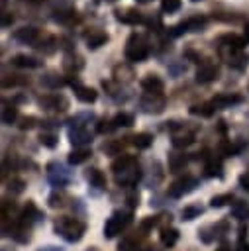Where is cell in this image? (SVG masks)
<instances>
[{"label": "cell", "mask_w": 249, "mask_h": 251, "mask_svg": "<svg viewBox=\"0 0 249 251\" xmlns=\"http://www.w3.org/2000/svg\"><path fill=\"white\" fill-rule=\"evenodd\" d=\"M157 222H159V218H157V216H149V218H145V220L141 222V229H143V231H147V229L155 227V226H157Z\"/></svg>", "instance_id": "48"}, {"label": "cell", "mask_w": 249, "mask_h": 251, "mask_svg": "<svg viewBox=\"0 0 249 251\" xmlns=\"http://www.w3.org/2000/svg\"><path fill=\"white\" fill-rule=\"evenodd\" d=\"M24 2H43V0H24Z\"/></svg>", "instance_id": "58"}, {"label": "cell", "mask_w": 249, "mask_h": 251, "mask_svg": "<svg viewBox=\"0 0 249 251\" xmlns=\"http://www.w3.org/2000/svg\"><path fill=\"white\" fill-rule=\"evenodd\" d=\"M63 198H65L63 192H53V194L49 196V206H51V208H59V206H63Z\"/></svg>", "instance_id": "46"}, {"label": "cell", "mask_w": 249, "mask_h": 251, "mask_svg": "<svg viewBox=\"0 0 249 251\" xmlns=\"http://www.w3.org/2000/svg\"><path fill=\"white\" fill-rule=\"evenodd\" d=\"M84 229H86L84 222H80V220H76V218L65 216V218H59V220L55 222V231H57L65 241H69V243L78 241V239L84 235Z\"/></svg>", "instance_id": "1"}, {"label": "cell", "mask_w": 249, "mask_h": 251, "mask_svg": "<svg viewBox=\"0 0 249 251\" xmlns=\"http://www.w3.org/2000/svg\"><path fill=\"white\" fill-rule=\"evenodd\" d=\"M196 186H198V180H196L194 176L186 175V176H182V178L174 180V182L169 186V194H171L173 198H180V196H184V194L192 192Z\"/></svg>", "instance_id": "8"}, {"label": "cell", "mask_w": 249, "mask_h": 251, "mask_svg": "<svg viewBox=\"0 0 249 251\" xmlns=\"http://www.w3.org/2000/svg\"><path fill=\"white\" fill-rule=\"evenodd\" d=\"M47 176H49V182L53 184V186H65L69 180H71V176H69V173L61 167V165H57V163H49L47 165Z\"/></svg>", "instance_id": "12"}, {"label": "cell", "mask_w": 249, "mask_h": 251, "mask_svg": "<svg viewBox=\"0 0 249 251\" xmlns=\"http://www.w3.org/2000/svg\"><path fill=\"white\" fill-rule=\"evenodd\" d=\"M192 143H194V131H190V133H174L173 135V147H176V149L188 147Z\"/></svg>", "instance_id": "29"}, {"label": "cell", "mask_w": 249, "mask_h": 251, "mask_svg": "<svg viewBox=\"0 0 249 251\" xmlns=\"http://www.w3.org/2000/svg\"><path fill=\"white\" fill-rule=\"evenodd\" d=\"M141 176V171H139V165L133 163L125 169H122L120 173H114V178H116V184L118 186H133Z\"/></svg>", "instance_id": "7"}, {"label": "cell", "mask_w": 249, "mask_h": 251, "mask_svg": "<svg viewBox=\"0 0 249 251\" xmlns=\"http://www.w3.org/2000/svg\"><path fill=\"white\" fill-rule=\"evenodd\" d=\"M22 80L20 78H16V75H12V78H8V76H4L2 78V86L4 88H10V86H16V84H20Z\"/></svg>", "instance_id": "50"}, {"label": "cell", "mask_w": 249, "mask_h": 251, "mask_svg": "<svg viewBox=\"0 0 249 251\" xmlns=\"http://www.w3.org/2000/svg\"><path fill=\"white\" fill-rule=\"evenodd\" d=\"M120 251H135L137 249V245L133 243V239H129V237H125L122 243H120V247H118Z\"/></svg>", "instance_id": "49"}, {"label": "cell", "mask_w": 249, "mask_h": 251, "mask_svg": "<svg viewBox=\"0 0 249 251\" xmlns=\"http://www.w3.org/2000/svg\"><path fill=\"white\" fill-rule=\"evenodd\" d=\"M231 200H233V194H231V192H224V194L212 196L210 206H212V208H224V206H225V204H229Z\"/></svg>", "instance_id": "39"}, {"label": "cell", "mask_w": 249, "mask_h": 251, "mask_svg": "<svg viewBox=\"0 0 249 251\" xmlns=\"http://www.w3.org/2000/svg\"><path fill=\"white\" fill-rule=\"evenodd\" d=\"M180 6H182L180 0H161V10L165 14H174L180 10Z\"/></svg>", "instance_id": "42"}, {"label": "cell", "mask_w": 249, "mask_h": 251, "mask_svg": "<svg viewBox=\"0 0 249 251\" xmlns=\"http://www.w3.org/2000/svg\"><path fill=\"white\" fill-rule=\"evenodd\" d=\"M12 65H14V67H20V69H37V67L43 65V61L20 53V55H14V57H12Z\"/></svg>", "instance_id": "17"}, {"label": "cell", "mask_w": 249, "mask_h": 251, "mask_svg": "<svg viewBox=\"0 0 249 251\" xmlns=\"http://www.w3.org/2000/svg\"><path fill=\"white\" fill-rule=\"evenodd\" d=\"M165 104H167V100L163 94H147L145 92L139 100V106L145 114H161L165 110Z\"/></svg>", "instance_id": "5"}, {"label": "cell", "mask_w": 249, "mask_h": 251, "mask_svg": "<svg viewBox=\"0 0 249 251\" xmlns=\"http://www.w3.org/2000/svg\"><path fill=\"white\" fill-rule=\"evenodd\" d=\"M245 37H239L235 33H224L218 37V45H224V47H233V49H245Z\"/></svg>", "instance_id": "19"}, {"label": "cell", "mask_w": 249, "mask_h": 251, "mask_svg": "<svg viewBox=\"0 0 249 251\" xmlns=\"http://www.w3.org/2000/svg\"><path fill=\"white\" fill-rule=\"evenodd\" d=\"M35 122H37V120H35L33 116H24V118L20 120V129H24V131H25V129H31V127L35 126Z\"/></svg>", "instance_id": "47"}, {"label": "cell", "mask_w": 249, "mask_h": 251, "mask_svg": "<svg viewBox=\"0 0 249 251\" xmlns=\"http://www.w3.org/2000/svg\"><path fill=\"white\" fill-rule=\"evenodd\" d=\"M133 163H137V159H135L133 155H120V157L112 163V171H114V173H120L122 169L129 167V165H133Z\"/></svg>", "instance_id": "34"}, {"label": "cell", "mask_w": 249, "mask_h": 251, "mask_svg": "<svg viewBox=\"0 0 249 251\" xmlns=\"http://www.w3.org/2000/svg\"><path fill=\"white\" fill-rule=\"evenodd\" d=\"M12 22H14V16H12V14H8V12H4V14H2V27L12 25Z\"/></svg>", "instance_id": "52"}, {"label": "cell", "mask_w": 249, "mask_h": 251, "mask_svg": "<svg viewBox=\"0 0 249 251\" xmlns=\"http://www.w3.org/2000/svg\"><path fill=\"white\" fill-rule=\"evenodd\" d=\"M186 163H188V159H186V155H180V153H174V155H171V157H169V169H171L173 173H176V171H180V169H184V167H186Z\"/></svg>", "instance_id": "37"}, {"label": "cell", "mask_w": 249, "mask_h": 251, "mask_svg": "<svg viewBox=\"0 0 249 251\" xmlns=\"http://www.w3.org/2000/svg\"><path fill=\"white\" fill-rule=\"evenodd\" d=\"M137 200H139V196H137V194H129V196H127L129 206H137Z\"/></svg>", "instance_id": "53"}, {"label": "cell", "mask_w": 249, "mask_h": 251, "mask_svg": "<svg viewBox=\"0 0 249 251\" xmlns=\"http://www.w3.org/2000/svg\"><path fill=\"white\" fill-rule=\"evenodd\" d=\"M67 82L73 86L75 96H76L80 102H84V104H92V102L98 98V92H96L92 86H84V84H80L76 76H75V78H73V75H71V76H67Z\"/></svg>", "instance_id": "6"}, {"label": "cell", "mask_w": 249, "mask_h": 251, "mask_svg": "<svg viewBox=\"0 0 249 251\" xmlns=\"http://www.w3.org/2000/svg\"><path fill=\"white\" fill-rule=\"evenodd\" d=\"M102 149H104L106 155H122V151H124V143L118 141V139H112V141H108Z\"/></svg>", "instance_id": "40"}, {"label": "cell", "mask_w": 249, "mask_h": 251, "mask_svg": "<svg viewBox=\"0 0 249 251\" xmlns=\"http://www.w3.org/2000/svg\"><path fill=\"white\" fill-rule=\"evenodd\" d=\"M131 143H133L137 149H147V147H151V143H153V135L147 133V131L135 133V135L131 137Z\"/></svg>", "instance_id": "31"}, {"label": "cell", "mask_w": 249, "mask_h": 251, "mask_svg": "<svg viewBox=\"0 0 249 251\" xmlns=\"http://www.w3.org/2000/svg\"><path fill=\"white\" fill-rule=\"evenodd\" d=\"M139 4H147V2H151V0H137Z\"/></svg>", "instance_id": "57"}, {"label": "cell", "mask_w": 249, "mask_h": 251, "mask_svg": "<svg viewBox=\"0 0 249 251\" xmlns=\"http://www.w3.org/2000/svg\"><path fill=\"white\" fill-rule=\"evenodd\" d=\"M243 37H245V41H249V22L245 24V33H243Z\"/></svg>", "instance_id": "55"}, {"label": "cell", "mask_w": 249, "mask_h": 251, "mask_svg": "<svg viewBox=\"0 0 249 251\" xmlns=\"http://www.w3.org/2000/svg\"><path fill=\"white\" fill-rule=\"evenodd\" d=\"M112 122H114V127H129V126H133V116L127 112H118L112 118Z\"/></svg>", "instance_id": "36"}, {"label": "cell", "mask_w": 249, "mask_h": 251, "mask_svg": "<svg viewBox=\"0 0 249 251\" xmlns=\"http://www.w3.org/2000/svg\"><path fill=\"white\" fill-rule=\"evenodd\" d=\"M76 12L73 10V8H61V10H57L55 12V22H59V24H71L73 20H76V16H75Z\"/></svg>", "instance_id": "33"}, {"label": "cell", "mask_w": 249, "mask_h": 251, "mask_svg": "<svg viewBox=\"0 0 249 251\" xmlns=\"http://www.w3.org/2000/svg\"><path fill=\"white\" fill-rule=\"evenodd\" d=\"M204 210H202V206H196V204H190V206H184L182 208V212H180V216H182V220H186V222H190V220H194V218H198L200 214H202Z\"/></svg>", "instance_id": "38"}, {"label": "cell", "mask_w": 249, "mask_h": 251, "mask_svg": "<svg viewBox=\"0 0 249 251\" xmlns=\"http://www.w3.org/2000/svg\"><path fill=\"white\" fill-rule=\"evenodd\" d=\"M90 155H92L90 149H86V147H75V149L69 153V163H71V165H80V163H84Z\"/></svg>", "instance_id": "26"}, {"label": "cell", "mask_w": 249, "mask_h": 251, "mask_svg": "<svg viewBox=\"0 0 249 251\" xmlns=\"http://www.w3.org/2000/svg\"><path fill=\"white\" fill-rule=\"evenodd\" d=\"M124 53L129 63H141L149 57V43L141 33H131L125 41Z\"/></svg>", "instance_id": "2"}, {"label": "cell", "mask_w": 249, "mask_h": 251, "mask_svg": "<svg viewBox=\"0 0 249 251\" xmlns=\"http://www.w3.org/2000/svg\"><path fill=\"white\" fill-rule=\"evenodd\" d=\"M116 20L122 22V24H129V25H135V24H145V16L135 10V8H125V10H118L116 12Z\"/></svg>", "instance_id": "13"}, {"label": "cell", "mask_w": 249, "mask_h": 251, "mask_svg": "<svg viewBox=\"0 0 249 251\" xmlns=\"http://www.w3.org/2000/svg\"><path fill=\"white\" fill-rule=\"evenodd\" d=\"M231 216H233L235 220H239V222L247 220V218H249V202H245V200L233 202V206H231Z\"/></svg>", "instance_id": "25"}, {"label": "cell", "mask_w": 249, "mask_h": 251, "mask_svg": "<svg viewBox=\"0 0 249 251\" xmlns=\"http://www.w3.org/2000/svg\"><path fill=\"white\" fill-rule=\"evenodd\" d=\"M63 67H65L67 73L76 75V73L84 67V63H82V57H78L76 53H67L65 59H63Z\"/></svg>", "instance_id": "21"}, {"label": "cell", "mask_w": 249, "mask_h": 251, "mask_svg": "<svg viewBox=\"0 0 249 251\" xmlns=\"http://www.w3.org/2000/svg\"><path fill=\"white\" fill-rule=\"evenodd\" d=\"M69 141L75 147H84L92 143V133L86 127H71L69 129Z\"/></svg>", "instance_id": "15"}, {"label": "cell", "mask_w": 249, "mask_h": 251, "mask_svg": "<svg viewBox=\"0 0 249 251\" xmlns=\"http://www.w3.org/2000/svg\"><path fill=\"white\" fill-rule=\"evenodd\" d=\"M218 53H220L222 61H225L229 67H233L237 71H245L247 65H249V55L243 49H233V47L218 45Z\"/></svg>", "instance_id": "4"}, {"label": "cell", "mask_w": 249, "mask_h": 251, "mask_svg": "<svg viewBox=\"0 0 249 251\" xmlns=\"http://www.w3.org/2000/svg\"><path fill=\"white\" fill-rule=\"evenodd\" d=\"M37 251H59V247H53V245H45V247H39Z\"/></svg>", "instance_id": "54"}, {"label": "cell", "mask_w": 249, "mask_h": 251, "mask_svg": "<svg viewBox=\"0 0 249 251\" xmlns=\"http://www.w3.org/2000/svg\"><path fill=\"white\" fill-rule=\"evenodd\" d=\"M216 251H231V247H227V245H220Z\"/></svg>", "instance_id": "56"}, {"label": "cell", "mask_w": 249, "mask_h": 251, "mask_svg": "<svg viewBox=\"0 0 249 251\" xmlns=\"http://www.w3.org/2000/svg\"><path fill=\"white\" fill-rule=\"evenodd\" d=\"M239 186H241L243 190H247V192H249V171H247V173H243V175L239 176Z\"/></svg>", "instance_id": "51"}, {"label": "cell", "mask_w": 249, "mask_h": 251, "mask_svg": "<svg viewBox=\"0 0 249 251\" xmlns=\"http://www.w3.org/2000/svg\"><path fill=\"white\" fill-rule=\"evenodd\" d=\"M247 251H249V247H247Z\"/></svg>", "instance_id": "60"}, {"label": "cell", "mask_w": 249, "mask_h": 251, "mask_svg": "<svg viewBox=\"0 0 249 251\" xmlns=\"http://www.w3.org/2000/svg\"><path fill=\"white\" fill-rule=\"evenodd\" d=\"M39 143L45 145V147H49V149H53V147H57V135L55 133H49V131H43L39 135Z\"/></svg>", "instance_id": "43"}, {"label": "cell", "mask_w": 249, "mask_h": 251, "mask_svg": "<svg viewBox=\"0 0 249 251\" xmlns=\"http://www.w3.org/2000/svg\"><path fill=\"white\" fill-rule=\"evenodd\" d=\"M16 120H18V108L14 104H6L4 102V108H2V124L4 126H12Z\"/></svg>", "instance_id": "28"}, {"label": "cell", "mask_w": 249, "mask_h": 251, "mask_svg": "<svg viewBox=\"0 0 249 251\" xmlns=\"http://www.w3.org/2000/svg\"><path fill=\"white\" fill-rule=\"evenodd\" d=\"M186 22V25H188V31H202L204 27H206V24H208V18L206 16H192V18H188V20H184Z\"/></svg>", "instance_id": "32"}, {"label": "cell", "mask_w": 249, "mask_h": 251, "mask_svg": "<svg viewBox=\"0 0 249 251\" xmlns=\"http://www.w3.org/2000/svg\"><path fill=\"white\" fill-rule=\"evenodd\" d=\"M57 39L55 37H51V35H47L45 39H39L35 45H33V49H37V51H43L45 55H49V53H53L55 49H57Z\"/></svg>", "instance_id": "30"}, {"label": "cell", "mask_w": 249, "mask_h": 251, "mask_svg": "<svg viewBox=\"0 0 249 251\" xmlns=\"http://www.w3.org/2000/svg\"><path fill=\"white\" fill-rule=\"evenodd\" d=\"M24 186H25V182H24L22 178H12V180L8 182V190H10V192H16V194H20V192L24 190Z\"/></svg>", "instance_id": "45"}, {"label": "cell", "mask_w": 249, "mask_h": 251, "mask_svg": "<svg viewBox=\"0 0 249 251\" xmlns=\"http://www.w3.org/2000/svg\"><path fill=\"white\" fill-rule=\"evenodd\" d=\"M84 41L88 49H98L108 41V33L102 29H90L88 33H84Z\"/></svg>", "instance_id": "16"}, {"label": "cell", "mask_w": 249, "mask_h": 251, "mask_svg": "<svg viewBox=\"0 0 249 251\" xmlns=\"http://www.w3.org/2000/svg\"><path fill=\"white\" fill-rule=\"evenodd\" d=\"M192 2H198V0H192Z\"/></svg>", "instance_id": "59"}, {"label": "cell", "mask_w": 249, "mask_h": 251, "mask_svg": "<svg viewBox=\"0 0 249 251\" xmlns=\"http://www.w3.org/2000/svg\"><path fill=\"white\" fill-rule=\"evenodd\" d=\"M241 102H243L241 94H218L212 100V104L216 108H229V106H235V104H241Z\"/></svg>", "instance_id": "18"}, {"label": "cell", "mask_w": 249, "mask_h": 251, "mask_svg": "<svg viewBox=\"0 0 249 251\" xmlns=\"http://www.w3.org/2000/svg\"><path fill=\"white\" fill-rule=\"evenodd\" d=\"M112 129H116L112 120H106V118L98 120V124H96V131H98V133H108V131H112Z\"/></svg>", "instance_id": "44"}, {"label": "cell", "mask_w": 249, "mask_h": 251, "mask_svg": "<svg viewBox=\"0 0 249 251\" xmlns=\"http://www.w3.org/2000/svg\"><path fill=\"white\" fill-rule=\"evenodd\" d=\"M131 222V212H125V210H114L112 216L106 220L104 224V237L106 239H112L116 237L118 233H122Z\"/></svg>", "instance_id": "3"}, {"label": "cell", "mask_w": 249, "mask_h": 251, "mask_svg": "<svg viewBox=\"0 0 249 251\" xmlns=\"http://www.w3.org/2000/svg\"><path fill=\"white\" fill-rule=\"evenodd\" d=\"M37 104H39L41 108H45V110H59V112H63V110L69 108V100H67L65 96H61V94H47V96H41V98H37Z\"/></svg>", "instance_id": "11"}, {"label": "cell", "mask_w": 249, "mask_h": 251, "mask_svg": "<svg viewBox=\"0 0 249 251\" xmlns=\"http://www.w3.org/2000/svg\"><path fill=\"white\" fill-rule=\"evenodd\" d=\"M176 241H178V231L174 227H167V229L161 231V243L165 247H173Z\"/></svg>", "instance_id": "35"}, {"label": "cell", "mask_w": 249, "mask_h": 251, "mask_svg": "<svg viewBox=\"0 0 249 251\" xmlns=\"http://www.w3.org/2000/svg\"><path fill=\"white\" fill-rule=\"evenodd\" d=\"M214 110H216V106L212 102H200V104H192L188 108V112L192 116H202V118H210L214 114Z\"/></svg>", "instance_id": "24"}, {"label": "cell", "mask_w": 249, "mask_h": 251, "mask_svg": "<svg viewBox=\"0 0 249 251\" xmlns=\"http://www.w3.org/2000/svg\"><path fill=\"white\" fill-rule=\"evenodd\" d=\"M12 37L18 41V43H24V45H35L39 41V29L33 27V25H22L20 29H16L12 33Z\"/></svg>", "instance_id": "10"}, {"label": "cell", "mask_w": 249, "mask_h": 251, "mask_svg": "<svg viewBox=\"0 0 249 251\" xmlns=\"http://www.w3.org/2000/svg\"><path fill=\"white\" fill-rule=\"evenodd\" d=\"M133 76H135V73H133V69H131L129 65L120 63V65L114 67V80H116L118 84H122V82H129V80H133Z\"/></svg>", "instance_id": "20"}, {"label": "cell", "mask_w": 249, "mask_h": 251, "mask_svg": "<svg viewBox=\"0 0 249 251\" xmlns=\"http://www.w3.org/2000/svg\"><path fill=\"white\" fill-rule=\"evenodd\" d=\"M139 86L147 92V94H161L163 88H165V82L161 76L157 75H145L141 80H139Z\"/></svg>", "instance_id": "14"}, {"label": "cell", "mask_w": 249, "mask_h": 251, "mask_svg": "<svg viewBox=\"0 0 249 251\" xmlns=\"http://www.w3.org/2000/svg\"><path fill=\"white\" fill-rule=\"evenodd\" d=\"M41 84L55 90V88H61V86H65V84H69V82H67L65 76H61V75H57V73H47L45 76H41Z\"/></svg>", "instance_id": "23"}, {"label": "cell", "mask_w": 249, "mask_h": 251, "mask_svg": "<svg viewBox=\"0 0 249 251\" xmlns=\"http://www.w3.org/2000/svg\"><path fill=\"white\" fill-rule=\"evenodd\" d=\"M88 120H92V114H90V112H82V114L73 116V118L69 120V124H71V127H86L84 122H88Z\"/></svg>", "instance_id": "41"}, {"label": "cell", "mask_w": 249, "mask_h": 251, "mask_svg": "<svg viewBox=\"0 0 249 251\" xmlns=\"http://www.w3.org/2000/svg\"><path fill=\"white\" fill-rule=\"evenodd\" d=\"M218 75H220V67H218L216 63H212V61H202L200 67H198V71H196V76H194V78H196L198 84H208V82L216 80Z\"/></svg>", "instance_id": "9"}, {"label": "cell", "mask_w": 249, "mask_h": 251, "mask_svg": "<svg viewBox=\"0 0 249 251\" xmlns=\"http://www.w3.org/2000/svg\"><path fill=\"white\" fill-rule=\"evenodd\" d=\"M204 175L210 176V178H214V176L222 178V175H224L222 161H220V159H210V161L206 163V167H204Z\"/></svg>", "instance_id": "27"}, {"label": "cell", "mask_w": 249, "mask_h": 251, "mask_svg": "<svg viewBox=\"0 0 249 251\" xmlns=\"http://www.w3.org/2000/svg\"><path fill=\"white\" fill-rule=\"evenodd\" d=\"M86 180L90 182V186H94V188H98V190H104V188H106V176H104V173H102L100 169H96V167H92V169L86 171Z\"/></svg>", "instance_id": "22"}]
</instances>
